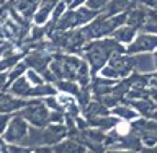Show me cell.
I'll list each match as a JSON object with an SVG mask.
<instances>
[{
  "instance_id": "2",
  "label": "cell",
  "mask_w": 157,
  "mask_h": 153,
  "mask_svg": "<svg viewBox=\"0 0 157 153\" xmlns=\"http://www.w3.org/2000/svg\"><path fill=\"white\" fill-rule=\"evenodd\" d=\"M18 114L33 127L44 129V127L49 126V116H51V111L48 109V106L44 104L43 100H29L26 107L21 109Z\"/></svg>"
},
{
  "instance_id": "3",
  "label": "cell",
  "mask_w": 157,
  "mask_h": 153,
  "mask_svg": "<svg viewBox=\"0 0 157 153\" xmlns=\"http://www.w3.org/2000/svg\"><path fill=\"white\" fill-rule=\"evenodd\" d=\"M132 134H136L142 140V145L146 147H157V122L151 119H139L129 122Z\"/></svg>"
},
{
  "instance_id": "29",
  "label": "cell",
  "mask_w": 157,
  "mask_h": 153,
  "mask_svg": "<svg viewBox=\"0 0 157 153\" xmlns=\"http://www.w3.org/2000/svg\"><path fill=\"white\" fill-rule=\"evenodd\" d=\"M149 86H151V88H157V72H155V73H151V82H149Z\"/></svg>"
},
{
  "instance_id": "20",
  "label": "cell",
  "mask_w": 157,
  "mask_h": 153,
  "mask_svg": "<svg viewBox=\"0 0 157 153\" xmlns=\"http://www.w3.org/2000/svg\"><path fill=\"white\" fill-rule=\"evenodd\" d=\"M56 88L59 93H64V95H69L72 98H77L78 93H80V85L75 82H69V80H59L56 83Z\"/></svg>"
},
{
  "instance_id": "13",
  "label": "cell",
  "mask_w": 157,
  "mask_h": 153,
  "mask_svg": "<svg viewBox=\"0 0 157 153\" xmlns=\"http://www.w3.org/2000/svg\"><path fill=\"white\" fill-rule=\"evenodd\" d=\"M137 5V2H124V0H116V2H108L105 12L103 15L108 18L111 16H118V15H123V13H129L132 8Z\"/></svg>"
},
{
  "instance_id": "31",
  "label": "cell",
  "mask_w": 157,
  "mask_h": 153,
  "mask_svg": "<svg viewBox=\"0 0 157 153\" xmlns=\"http://www.w3.org/2000/svg\"><path fill=\"white\" fill-rule=\"evenodd\" d=\"M151 121H155V122H157V111L154 112V117H152V119H151Z\"/></svg>"
},
{
  "instance_id": "10",
  "label": "cell",
  "mask_w": 157,
  "mask_h": 153,
  "mask_svg": "<svg viewBox=\"0 0 157 153\" xmlns=\"http://www.w3.org/2000/svg\"><path fill=\"white\" fill-rule=\"evenodd\" d=\"M124 103L128 106H131L132 109H134L141 117H144V119H152V117H154V112L157 111V104L151 100V98H147V100H137V101H126L124 100Z\"/></svg>"
},
{
  "instance_id": "23",
  "label": "cell",
  "mask_w": 157,
  "mask_h": 153,
  "mask_svg": "<svg viewBox=\"0 0 157 153\" xmlns=\"http://www.w3.org/2000/svg\"><path fill=\"white\" fill-rule=\"evenodd\" d=\"M108 2H105V0H85V7L93 10V12L97 13H103L106 8Z\"/></svg>"
},
{
  "instance_id": "33",
  "label": "cell",
  "mask_w": 157,
  "mask_h": 153,
  "mask_svg": "<svg viewBox=\"0 0 157 153\" xmlns=\"http://www.w3.org/2000/svg\"><path fill=\"white\" fill-rule=\"evenodd\" d=\"M85 153H93V151H88V150H87V151H85Z\"/></svg>"
},
{
  "instance_id": "16",
  "label": "cell",
  "mask_w": 157,
  "mask_h": 153,
  "mask_svg": "<svg viewBox=\"0 0 157 153\" xmlns=\"http://www.w3.org/2000/svg\"><path fill=\"white\" fill-rule=\"evenodd\" d=\"M52 148H54V153H85L87 151V148L80 142L75 139H71V137L64 139L61 144H57Z\"/></svg>"
},
{
  "instance_id": "25",
  "label": "cell",
  "mask_w": 157,
  "mask_h": 153,
  "mask_svg": "<svg viewBox=\"0 0 157 153\" xmlns=\"http://www.w3.org/2000/svg\"><path fill=\"white\" fill-rule=\"evenodd\" d=\"M7 153H33L31 148L23 145H8V151Z\"/></svg>"
},
{
  "instance_id": "9",
  "label": "cell",
  "mask_w": 157,
  "mask_h": 153,
  "mask_svg": "<svg viewBox=\"0 0 157 153\" xmlns=\"http://www.w3.org/2000/svg\"><path fill=\"white\" fill-rule=\"evenodd\" d=\"M67 135L69 130L66 124H49L48 127H44V145L56 147L64 139H67Z\"/></svg>"
},
{
  "instance_id": "22",
  "label": "cell",
  "mask_w": 157,
  "mask_h": 153,
  "mask_svg": "<svg viewBox=\"0 0 157 153\" xmlns=\"http://www.w3.org/2000/svg\"><path fill=\"white\" fill-rule=\"evenodd\" d=\"M25 77L28 78V82L31 83V86H41V85L46 83L41 73H38L36 70H31V68H28V72L25 73Z\"/></svg>"
},
{
  "instance_id": "17",
  "label": "cell",
  "mask_w": 157,
  "mask_h": 153,
  "mask_svg": "<svg viewBox=\"0 0 157 153\" xmlns=\"http://www.w3.org/2000/svg\"><path fill=\"white\" fill-rule=\"evenodd\" d=\"M51 96H57L56 85L44 83L41 86H33L28 98H31V100H46V98H51Z\"/></svg>"
},
{
  "instance_id": "27",
  "label": "cell",
  "mask_w": 157,
  "mask_h": 153,
  "mask_svg": "<svg viewBox=\"0 0 157 153\" xmlns=\"http://www.w3.org/2000/svg\"><path fill=\"white\" fill-rule=\"evenodd\" d=\"M33 153H54V148H52V147H48V145H43V147L34 148Z\"/></svg>"
},
{
  "instance_id": "1",
  "label": "cell",
  "mask_w": 157,
  "mask_h": 153,
  "mask_svg": "<svg viewBox=\"0 0 157 153\" xmlns=\"http://www.w3.org/2000/svg\"><path fill=\"white\" fill-rule=\"evenodd\" d=\"M118 54H126V47H123L113 38H106V39H100V41L88 42L85 49H83L82 57L90 67L92 78H93L97 77V73H100L108 65L111 57L118 56Z\"/></svg>"
},
{
  "instance_id": "8",
  "label": "cell",
  "mask_w": 157,
  "mask_h": 153,
  "mask_svg": "<svg viewBox=\"0 0 157 153\" xmlns=\"http://www.w3.org/2000/svg\"><path fill=\"white\" fill-rule=\"evenodd\" d=\"M29 100H21V98H15L10 93L3 91L0 98V114H18L21 109H25Z\"/></svg>"
},
{
  "instance_id": "6",
  "label": "cell",
  "mask_w": 157,
  "mask_h": 153,
  "mask_svg": "<svg viewBox=\"0 0 157 153\" xmlns=\"http://www.w3.org/2000/svg\"><path fill=\"white\" fill-rule=\"evenodd\" d=\"M108 65L115 68L120 78H128L131 73H134V68L137 67V57L129 56V54H118V56L111 57Z\"/></svg>"
},
{
  "instance_id": "32",
  "label": "cell",
  "mask_w": 157,
  "mask_h": 153,
  "mask_svg": "<svg viewBox=\"0 0 157 153\" xmlns=\"http://www.w3.org/2000/svg\"><path fill=\"white\" fill-rule=\"evenodd\" d=\"M2 95H3V91H0V98H2Z\"/></svg>"
},
{
  "instance_id": "30",
  "label": "cell",
  "mask_w": 157,
  "mask_h": 153,
  "mask_svg": "<svg viewBox=\"0 0 157 153\" xmlns=\"http://www.w3.org/2000/svg\"><path fill=\"white\" fill-rule=\"evenodd\" d=\"M106 153H136V151H129V150H106Z\"/></svg>"
},
{
  "instance_id": "12",
  "label": "cell",
  "mask_w": 157,
  "mask_h": 153,
  "mask_svg": "<svg viewBox=\"0 0 157 153\" xmlns=\"http://www.w3.org/2000/svg\"><path fill=\"white\" fill-rule=\"evenodd\" d=\"M57 2H51V0H46V2H41L39 3V8L36 15L33 18V23L36 26H46V24L51 21V16H52V12L56 8Z\"/></svg>"
},
{
  "instance_id": "18",
  "label": "cell",
  "mask_w": 157,
  "mask_h": 153,
  "mask_svg": "<svg viewBox=\"0 0 157 153\" xmlns=\"http://www.w3.org/2000/svg\"><path fill=\"white\" fill-rule=\"evenodd\" d=\"M136 36H137L136 29L131 28V26H128V24H124V26H121L120 29H116V31L113 33L111 38L115 39L116 42H120L121 46H123V44H128V46H129V44L136 39Z\"/></svg>"
},
{
  "instance_id": "21",
  "label": "cell",
  "mask_w": 157,
  "mask_h": 153,
  "mask_svg": "<svg viewBox=\"0 0 157 153\" xmlns=\"http://www.w3.org/2000/svg\"><path fill=\"white\" fill-rule=\"evenodd\" d=\"M26 72H28V67H26V64L21 60L18 65H15L12 70L8 72V85H12L13 82L18 80V78L25 77V73H26ZM7 88H8V86H7Z\"/></svg>"
},
{
  "instance_id": "26",
  "label": "cell",
  "mask_w": 157,
  "mask_h": 153,
  "mask_svg": "<svg viewBox=\"0 0 157 153\" xmlns=\"http://www.w3.org/2000/svg\"><path fill=\"white\" fill-rule=\"evenodd\" d=\"M8 86V73H0V91H7Z\"/></svg>"
},
{
  "instance_id": "19",
  "label": "cell",
  "mask_w": 157,
  "mask_h": 153,
  "mask_svg": "<svg viewBox=\"0 0 157 153\" xmlns=\"http://www.w3.org/2000/svg\"><path fill=\"white\" fill-rule=\"evenodd\" d=\"M111 116H115V117H118V119H121V121H129V122L139 119V114H137L131 106H128L124 101H123V104L116 106L115 109H111Z\"/></svg>"
},
{
  "instance_id": "15",
  "label": "cell",
  "mask_w": 157,
  "mask_h": 153,
  "mask_svg": "<svg viewBox=\"0 0 157 153\" xmlns=\"http://www.w3.org/2000/svg\"><path fill=\"white\" fill-rule=\"evenodd\" d=\"M23 147H28V148H38V147H43L44 145V129H39V127H33L29 126V130H28V135L26 139L23 140Z\"/></svg>"
},
{
  "instance_id": "11",
  "label": "cell",
  "mask_w": 157,
  "mask_h": 153,
  "mask_svg": "<svg viewBox=\"0 0 157 153\" xmlns=\"http://www.w3.org/2000/svg\"><path fill=\"white\" fill-rule=\"evenodd\" d=\"M147 12H149V10H147L144 5L137 3L136 7L128 13L126 24H128V26H131V28H134L136 31H137V29H142V28H144V24H146V21H147Z\"/></svg>"
},
{
  "instance_id": "24",
  "label": "cell",
  "mask_w": 157,
  "mask_h": 153,
  "mask_svg": "<svg viewBox=\"0 0 157 153\" xmlns=\"http://www.w3.org/2000/svg\"><path fill=\"white\" fill-rule=\"evenodd\" d=\"M12 117H13L12 114H0V137H3V134L7 132Z\"/></svg>"
},
{
  "instance_id": "4",
  "label": "cell",
  "mask_w": 157,
  "mask_h": 153,
  "mask_svg": "<svg viewBox=\"0 0 157 153\" xmlns=\"http://www.w3.org/2000/svg\"><path fill=\"white\" fill-rule=\"evenodd\" d=\"M28 130H29L28 122L20 114H13L12 121H10V124H8V129L3 134L2 139L7 142L8 145H21L23 140L26 139V135H28Z\"/></svg>"
},
{
  "instance_id": "14",
  "label": "cell",
  "mask_w": 157,
  "mask_h": 153,
  "mask_svg": "<svg viewBox=\"0 0 157 153\" xmlns=\"http://www.w3.org/2000/svg\"><path fill=\"white\" fill-rule=\"evenodd\" d=\"M31 83L28 82L26 77H21L18 78L17 82H13L12 85H8L7 88V93H10L12 96L15 98H21V100H26L29 96V91H31Z\"/></svg>"
},
{
  "instance_id": "28",
  "label": "cell",
  "mask_w": 157,
  "mask_h": 153,
  "mask_svg": "<svg viewBox=\"0 0 157 153\" xmlns=\"http://www.w3.org/2000/svg\"><path fill=\"white\" fill-rule=\"evenodd\" d=\"M149 98L157 104V88H149Z\"/></svg>"
},
{
  "instance_id": "7",
  "label": "cell",
  "mask_w": 157,
  "mask_h": 153,
  "mask_svg": "<svg viewBox=\"0 0 157 153\" xmlns=\"http://www.w3.org/2000/svg\"><path fill=\"white\" fill-rule=\"evenodd\" d=\"M23 62L26 64V67L31 68V70H36L38 73H44L52 62V52H48V51L28 52L26 56H25Z\"/></svg>"
},
{
  "instance_id": "5",
  "label": "cell",
  "mask_w": 157,
  "mask_h": 153,
  "mask_svg": "<svg viewBox=\"0 0 157 153\" xmlns=\"http://www.w3.org/2000/svg\"><path fill=\"white\" fill-rule=\"evenodd\" d=\"M155 51H157V36L147 33H139L134 41L126 47V54H129V56H141V54L155 52Z\"/></svg>"
}]
</instances>
